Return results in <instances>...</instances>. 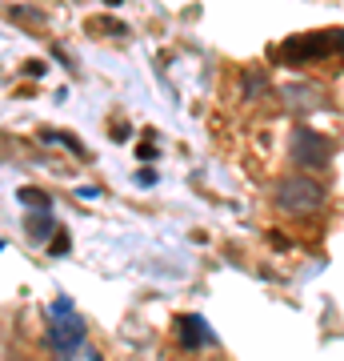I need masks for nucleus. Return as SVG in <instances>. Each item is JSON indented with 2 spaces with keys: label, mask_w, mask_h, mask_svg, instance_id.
I'll return each mask as SVG.
<instances>
[{
  "label": "nucleus",
  "mask_w": 344,
  "mask_h": 361,
  "mask_svg": "<svg viewBox=\"0 0 344 361\" xmlns=\"http://www.w3.org/2000/svg\"><path fill=\"white\" fill-rule=\"evenodd\" d=\"M293 157H296V161H305L308 169H324V161H329V145L320 141L312 129H296V137H293Z\"/></svg>",
  "instance_id": "3"
},
{
  "label": "nucleus",
  "mask_w": 344,
  "mask_h": 361,
  "mask_svg": "<svg viewBox=\"0 0 344 361\" xmlns=\"http://www.w3.org/2000/svg\"><path fill=\"white\" fill-rule=\"evenodd\" d=\"M272 205L288 213V217H308L324 205V185L305 173H293V177H281L276 189H272Z\"/></svg>",
  "instance_id": "1"
},
{
  "label": "nucleus",
  "mask_w": 344,
  "mask_h": 361,
  "mask_svg": "<svg viewBox=\"0 0 344 361\" xmlns=\"http://www.w3.org/2000/svg\"><path fill=\"white\" fill-rule=\"evenodd\" d=\"M177 334H180V341H184V345H208V341H212V329H208L200 317H192V313H189V317H180Z\"/></svg>",
  "instance_id": "4"
},
{
  "label": "nucleus",
  "mask_w": 344,
  "mask_h": 361,
  "mask_svg": "<svg viewBox=\"0 0 344 361\" xmlns=\"http://www.w3.org/2000/svg\"><path fill=\"white\" fill-rule=\"evenodd\" d=\"M49 341L52 349H56V357L68 361L72 353L80 349V341H84V322H80L77 305L68 301V297H56L49 310Z\"/></svg>",
  "instance_id": "2"
}]
</instances>
